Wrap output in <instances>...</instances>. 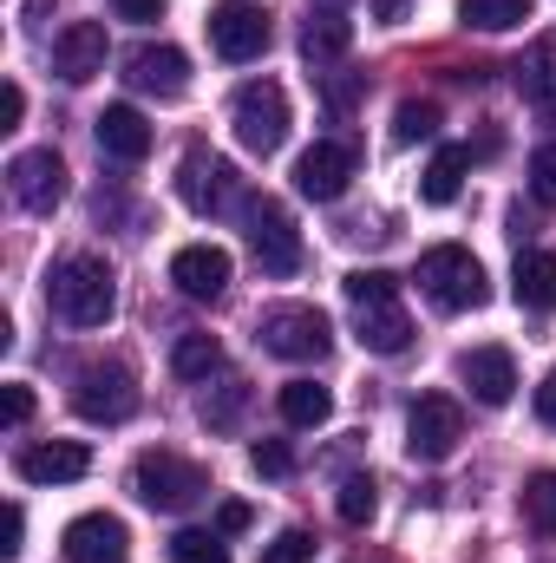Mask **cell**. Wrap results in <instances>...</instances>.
Here are the masks:
<instances>
[{"instance_id":"obj_1","label":"cell","mask_w":556,"mask_h":563,"mask_svg":"<svg viewBox=\"0 0 556 563\" xmlns=\"http://www.w3.org/2000/svg\"><path fill=\"white\" fill-rule=\"evenodd\" d=\"M46 301L73 328H105L119 314V282L99 256H59L53 276H46Z\"/></svg>"},{"instance_id":"obj_2","label":"cell","mask_w":556,"mask_h":563,"mask_svg":"<svg viewBox=\"0 0 556 563\" xmlns=\"http://www.w3.org/2000/svg\"><path fill=\"white\" fill-rule=\"evenodd\" d=\"M419 288H425L445 314H465V308H485V301H491L485 263H478L465 243H432V250L419 256Z\"/></svg>"},{"instance_id":"obj_3","label":"cell","mask_w":556,"mask_h":563,"mask_svg":"<svg viewBox=\"0 0 556 563\" xmlns=\"http://www.w3.org/2000/svg\"><path fill=\"white\" fill-rule=\"evenodd\" d=\"M132 492L151 511H190L210 498V472L197 459H177V452H144L132 465Z\"/></svg>"},{"instance_id":"obj_4","label":"cell","mask_w":556,"mask_h":563,"mask_svg":"<svg viewBox=\"0 0 556 563\" xmlns=\"http://www.w3.org/2000/svg\"><path fill=\"white\" fill-rule=\"evenodd\" d=\"M256 341H263L276 361H327L334 328H327V314L308 308V301H276V308H263Z\"/></svg>"},{"instance_id":"obj_5","label":"cell","mask_w":556,"mask_h":563,"mask_svg":"<svg viewBox=\"0 0 556 563\" xmlns=\"http://www.w3.org/2000/svg\"><path fill=\"white\" fill-rule=\"evenodd\" d=\"M230 125H236V144H243L249 157H269V151H281L288 125H294L288 92H281L276 79H249V86L236 92V106H230Z\"/></svg>"},{"instance_id":"obj_6","label":"cell","mask_w":556,"mask_h":563,"mask_svg":"<svg viewBox=\"0 0 556 563\" xmlns=\"http://www.w3.org/2000/svg\"><path fill=\"white\" fill-rule=\"evenodd\" d=\"M73 407H79V420H92V426H125L138 413V380H132V367H125V361H92V367L79 374V387H73Z\"/></svg>"},{"instance_id":"obj_7","label":"cell","mask_w":556,"mask_h":563,"mask_svg":"<svg viewBox=\"0 0 556 563\" xmlns=\"http://www.w3.org/2000/svg\"><path fill=\"white\" fill-rule=\"evenodd\" d=\"M249 256H256L263 276H294L301 269V230H294V217L281 210L276 197L249 203Z\"/></svg>"},{"instance_id":"obj_8","label":"cell","mask_w":556,"mask_h":563,"mask_svg":"<svg viewBox=\"0 0 556 563\" xmlns=\"http://www.w3.org/2000/svg\"><path fill=\"white\" fill-rule=\"evenodd\" d=\"M458 439H465V413H458V400H445V394H419L413 413H407V452H413L419 465H445V459L458 452Z\"/></svg>"},{"instance_id":"obj_9","label":"cell","mask_w":556,"mask_h":563,"mask_svg":"<svg viewBox=\"0 0 556 563\" xmlns=\"http://www.w3.org/2000/svg\"><path fill=\"white\" fill-rule=\"evenodd\" d=\"M177 197L197 210V217H223L230 203H236V164L230 157H216V151H184V164H177Z\"/></svg>"},{"instance_id":"obj_10","label":"cell","mask_w":556,"mask_h":563,"mask_svg":"<svg viewBox=\"0 0 556 563\" xmlns=\"http://www.w3.org/2000/svg\"><path fill=\"white\" fill-rule=\"evenodd\" d=\"M354 170H360V151H354V144L314 139L301 157H294V190L314 197V203H334V197L354 184Z\"/></svg>"},{"instance_id":"obj_11","label":"cell","mask_w":556,"mask_h":563,"mask_svg":"<svg viewBox=\"0 0 556 563\" xmlns=\"http://www.w3.org/2000/svg\"><path fill=\"white\" fill-rule=\"evenodd\" d=\"M7 190H13V203L33 210V217L59 210V197H66V164H59V151H53V144H46V151H20V157L7 164Z\"/></svg>"},{"instance_id":"obj_12","label":"cell","mask_w":556,"mask_h":563,"mask_svg":"<svg viewBox=\"0 0 556 563\" xmlns=\"http://www.w3.org/2000/svg\"><path fill=\"white\" fill-rule=\"evenodd\" d=\"M59 551H66V563H125L132 558V531L112 511H86V518H73L59 531Z\"/></svg>"},{"instance_id":"obj_13","label":"cell","mask_w":556,"mask_h":563,"mask_svg":"<svg viewBox=\"0 0 556 563\" xmlns=\"http://www.w3.org/2000/svg\"><path fill=\"white\" fill-rule=\"evenodd\" d=\"M210 46H216L230 66L256 59V53L269 46V13H263L256 0H223V7L210 13Z\"/></svg>"},{"instance_id":"obj_14","label":"cell","mask_w":556,"mask_h":563,"mask_svg":"<svg viewBox=\"0 0 556 563\" xmlns=\"http://www.w3.org/2000/svg\"><path fill=\"white\" fill-rule=\"evenodd\" d=\"M105 26L99 20H73L59 40H53V73L66 79V86H86V79H99L105 73Z\"/></svg>"},{"instance_id":"obj_15","label":"cell","mask_w":556,"mask_h":563,"mask_svg":"<svg viewBox=\"0 0 556 563\" xmlns=\"http://www.w3.org/2000/svg\"><path fill=\"white\" fill-rule=\"evenodd\" d=\"M230 250H216V243H184L177 256H170V282L190 295V301H216L223 288H230Z\"/></svg>"},{"instance_id":"obj_16","label":"cell","mask_w":556,"mask_h":563,"mask_svg":"<svg viewBox=\"0 0 556 563\" xmlns=\"http://www.w3.org/2000/svg\"><path fill=\"white\" fill-rule=\"evenodd\" d=\"M458 380L471 387L478 407H511V394H518V361H511V347H471V354L458 361Z\"/></svg>"},{"instance_id":"obj_17","label":"cell","mask_w":556,"mask_h":563,"mask_svg":"<svg viewBox=\"0 0 556 563\" xmlns=\"http://www.w3.org/2000/svg\"><path fill=\"white\" fill-rule=\"evenodd\" d=\"M354 321H360V347H367V354H407V347H413V314L400 308V295L360 301Z\"/></svg>"},{"instance_id":"obj_18","label":"cell","mask_w":556,"mask_h":563,"mask_svg":"<svg viewBox=\"0 0 556 563\" xmlns=\"http://www.w3.org/2000/svg\"><path fill=\"white\" fill-rule=\"evenodd\" d=\"M13 465H20L26 485H73V478L92 472V452H86L79 439H53V445H26Z\"/></svg>"},{"instance_id":"obj_19","label":"cell","mask_w":556,"mask_h":563,"mask_svg":"<svg viewBox=\"0 0 556 563\" xmlns=\"http://www.w3.org/2000/svg\"><path fill=\"white\" fill-rule=\"evenodd\" d=\"M125 66H132L125 79H132L138 92H151V99H184V86H190V59H184L177 46H138Z\"/></svg>"},{"instance_id":"obj_20","label":"cell","mask_w":556,"mask_h":563,"mask_svg":"<svg viewBox=\"0 0 556 563\" xmlns=\"http://www.w3.org/2000/svg\"><path fill=\"white\" fill-rule=\"evenodd\" d=\"M511 73H518V92H524V106H537L544 119H556V33H537Z\"/></svg>"},{"instance_id":"obj_21","label":"cell","mask_w":556,"mask_h":563,"mask_svg":"<svg viewBox=\"0 0 556 563\" xmlns=\"http://www.w3.org/2000/svg\"><path fill=\"white\" fill-rule=\"evenodd\" d=\"M92 132H99V151L119 157V164H144L151 157V125H144L138 106H105Z\"/></svg>"},{"instance_id":"obj_22","label":"cell","mask_w":556,"mask_h":563,"mask_svg":"<svg viewBox=\"0 0 556 563\" xmlns=\"http://www.w3.org/2000/svg\"><path fill=\"white\" fill-rule=\"evenodd\" d=\"M347 46H354V20L341 13V7H321L308 26H301V53H308V66L321 73V66H334V59H347Z\"/></svg>"},{"instance_id":"obj_23","label":"cell","mask_w":556,"mask_h":563,"mask_svg":"<svg viewBox=\"0 0 556 563\" xmlns=\"http://www.w3.org/2000/svg\"><path fill=\"white\" fill-rule=\"evenodd\" d=\"M511 295H518V308H556V256L551 250H524L518 256V269H511Z\"/></svg>"},{"instance_id":"obj_24","label":"cell","mask_w":556,"mask_h":563,"mask_svg":"<svg viewBox=\"0 0 556 563\" xmlns=\"http://www.w3.org/2000/svg\"><path fill=\"white\" fill-rule=\"evenodd\" d=\"M465 170H471V151L465 144H438L432 164H425V177H419V197L425 203H452L458 184H465Z\"/></svg>"},{"instance_id":"obj_25","label":"cell","mask_w":556,"mask_h":563,"mask_svg":"<svg viewBox=\"0 0 556 563\" xmlns=\"http://www.w3.org/2000/svg\"><path fill=\"white\" fill-rule=\"evenodd\" d=\"M276 407H281V420L301 426V432H314V426L334 420V394H327V387H314V380H288Z\"/></svg>"},{"instance_id":"obj_26","label":"cell","mask_w":556,"mask_h":563,"mask_svg":"<svg viewBox=\"0 0 556 563\" xmlns=\"http://www.w3.org/2000/svg\"><path fill=\"white\" fill-rule=\"evenodd\" d=\"M216 367H223L216 334H184V341L170 347V374H177V380H210Z\"/></svg>"},{"instance_id":"obj_27","label":"cell","mask_w":556,"mask_h":563,"mask_svg":"<svg viewBox=\"0 0 556 563\" xmlns=\"http://www.w3.org/2000/svg\"><path fill=\"white\" fill-rule=\"evenodd\" d=\"M458 20L478 33H511L531 20V0H458Z\"/></svg>"},{"instance_id":"obj_28","label":"cell","mask_w":556,"mask_h":563,"mask_svg":"<svg viewBox=\"0 0 556 563\" xmlns=\"http://www.w3.org/2000/svg\"><path fill=\"white\" fill-rule=\"evenodd\" d=\"M170 563H230V544H223V531H177Z\"/></svg>"},{"instance_id":"obj_29","label":"cell","mask_w":556,"mask_h":563,"mask_svg":"<svg viewBox=\"0 0 556 563\" xmlns=\"http://www.w3.org/2000/svg\"><path fill=\"white\" fill-rule=\"evenodd\" d=\"M393 139H400V144L438 139V106H432V99H407V106L393 112Z\"/></svg>"},{"instance_id":"obj_30","label":"cell","mask_w":556,"mask_h":563,"mask_svg":"<svg viewBox=\"0 0 556 563\" xmlns=\"http://www.w3.org/2000/svg\"><path fill=\"white\" fill-rule=\"evenodd\" d=\"M524 518H531L544 538H556V472H537V478L524 485Z\"/></svg>"},{"instance_id":"obj_31","label":"cell","mask_w":556,"mask_h":563,"mask_svg":"<svg viewBox=\"0 0 556 563\" xmlns=\"http://www.w3.org/2000/svg\"><path fill=\"white\" fill-rule=\"evenodd\" d=\"M334 511H341V525H374V511H380L374 478H347V485H341V498H334Z\"/></svg>"},{"instance_id":"obj_32","label":"cell","mask_w":556,"mask_h":563,"mask_svg":"<svg viewBox=\"0 0 556 563\" xmlns=\"http://www.w3.org/2000/svg\"><path fill=\"white\" fill-rule=\"evenodd\" d=\"M341 288H347V308H360V301H380V295H400V282L387 276V269H354Z\"/></svg>"},{"instance_id":"obj_33","label":"cell","mask_w":556,"mask_h":563,"mask_svg":"<svg viewBox=\"0 0 556 563\" xmlns=\"http://www.w3.org/2000/svg\"><path fill=\"white\" fill-rule=\"evenodd\" d=\"M531 197L537 203H556V139L531 151Z\"/></svg>"},{"instance_id":"obj_34","label":"cell","mask_w":556,"mask_h":563,"mask_svg":"<svg viewBox=\"0 0 556 563\" xmlns=\"http://www.w3.org/2000/svg\"><path fill=\"white\" fill-rule=\"evenodd\" d=\"M243 400H249V380H236V374H230V380H223V400H216V407L203 400V420H210V426H236Z\"/></svg>"},{"instance_id":"obj_35","label":"cell","mask_w":556,"mask_h":563,"mask_svg":"<svg viewBox=\"0 0 556 563\" xmlns=\"http://www.w3.org/2000/svg\"><path fill=\"white\" fill-rule=\"evenodd\" d=\"M249 465H256L263 478H288V472H294V452H288L281 439H263V445H249Z\"/></svg>"},{"instance_id":"obj_36","label":"cell","mask_w":556,"mask_h":563,"mask_svg":"<svg viewBox=\"0 0 556 563\" xmlns=\"http://www.w3.org/2000/svg\"><path fill=\"white\" fill-rule=\"evenodd\" d=\"M263 563H314V538L308 531H281L276 544L263 551Z\"/></svg>"},{"instance_id":"obj_37","label":"cell","mask_w":556,"mask_h":563,"mask_svg":"<svg viewBox=\"0 0 556 563\" xmlns=\"http://www.w3.org/2000/svg\"><path fill=\"white\" fill-rule=\"evenodd\" d=\"M216 531H223V538L249 531V505H243V498H223V505H216Z\"/></svg>"},{"instance_id":"obj_38","label":"cell","mask_w":556,"mask_h":563,"mask_svg":"<svg viewBox=\"0 0 556 563\" xmlns=\"http://www.w3.org/2000/svg\"><path fill=\"white\" fill-rule=\"evenodd\" d=\"M112 13H119V20H138V26H151V20H164V0H112Z\"/></svg>"},{"instance_id":"obj_39","label":"cell","mask_w":556,"mask_h":563,"mask_svg":"<svg viewBox=\"0 0 556 563\" xmlns=\"http://www.w3.org/2000/svg\"><path fill=\"white\" fill-rule=\"evenodd\" d=\"M26 420H33V387L13 380V387H7V426H26Z\"/></svg>"},{"instance_id":"obj_40","label":"cell","mask_w":556,"mask_h":563,"mask_svg":"<svg viewBox=\"0 0 556 563\" xmlns=\"http://www.w3.org/2000/svg\"><path fill=\"white\" fill-rule=\"evenodd\" d=\"M20 119H26V92H20V86H7V99H0V132H13Z\"/></svg>"},{"instance_id":"obj_41","label":"cell","mask_w":556,"mask_h":563,"mask_svg":"<svg viewBox=\"0 0 556 563\" xmlns=\"http://www.w3.org/2000/svg\"><path fill=\"white\" fill-rule=\"evenodd\" d=\"M20 538H26V511L7 505V544H0V558H20Z\"/></svg>"},{"instance_id":"obj_42","label":"cell","mask_w":556,"mask_h":563,"mask_svg":"<svg viewBox=\"0 0 556 563\" xmlns=\"http://www.w3.org/2000/svg\"><path fill=\"white\" fill-rule=\"evenodd\" d=\"M537 420L556 426V367L544 374V387H537Z\"/></svg>"},{"instance_id":"obj_43","label":"cell","mask_w":556,"mask_h":563,"mask_svg":"<svg viewBox=\"0 0 556 563\" xmlns=\"http://www.w3.org/2000/svg\"><path fill=\"white\" fill-rule=\"evenodd\" d=\"M374 7H380V20H387V26H400V20H407V0H374Z\"/></svg>"},{"instance_id":"obj_44","label":"cell","mask_w":556,"mask_h":563,"mask_svg":"<svg viewBox=\"0 0 556 563\" xmlns=\"http://www.w3.org/2000/svg\"><path fill=\"white\" fill-rule=\"evenodd\" d=\"M321 7H341V0H321Z\"/></svg>"}]
</instances>
